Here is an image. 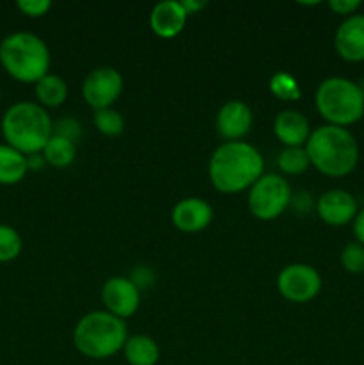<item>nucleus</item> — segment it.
Instances as JSON below:
<instances>
[{
  "label": "nucleus",
  "mask_w": 364,
  "mask_h": 365,
  "mask_svg": "<svg viewBox=\"0 0 364 365\" xmlns=\"http://www.w3.org/2000/svg\"><path fill=\"white\" fill-rule=\"evenodd\" d=\"M264 175L259 150L245 141H225L209 160V178L214 189L225 195L246 191Z\"/></svg>",
  "instance_id": "f257e3e1"
},
{
  "label": "nucleus",
  "mask_w": 364,
  "mask_h": 365,
  "mask_svg": "<svg viewBox=\"0 0 364 365\" xmlns=\"http://www.w3.org/2000/svg\"><path fill=\"white\" fill-rule=\"evenodd\" d=\"M310 166L330 178L348 177L359 164V143L345 127L321 125L305 143Z\"/></svg>",
  "instance_id": "f03ea898"
},
{
  "label": "nucleus",
  "mask_w": 364,
  "mask_h": 365,
  "mask_svg": "<svg viewBox=\"0 0 364 365\" xmlns=\"http://www.w3.org/2000/svg\"><path fill=\"white\" fill-rule=\"evenodd\" d=\"M54 134V123L45 107L36 102H18L2 118V135L9 146L24 155L43 152Z\"/></svg>",
  "instance_id": "7ed1b4c3"
},
{
  "label": "nucleus",
  "mask_w": 364,
  "mask_h": 365,
  "mask_svg": "<svg viewBox=\"0 0 364 365\" xmlns=\"http://www.w3.org/2000/svg\"><path fill=\"white\" fill-rule=\"evenodd\" d=\"M127 323L107 310H95L79 319L74 330V344L81 355L106 360L123 351L127 342Z\"/></svg>",
  "instance_id": "20e7f679"
},
{
  "label": "nucleus",
  "mask_w": 364,
  "mask_h": 365,
  "mask_svg": "<svg viewBox=\"0 0 364 365\" xmlns=\"http://www.w3.org/2000/svg\"><path fill=\"white\" fill-rule=\"evenodd\" d=\"M0 63L13 78L36 84L49 73L50 50L32 32H13L0 43Z\"/></svg>",
  "instance_id": "39448f33"
},
{
  "label": "nucleus",
  "mask_w": 364,
  "mask_h": 365,
  "mask_svg": "<svg viewBox=\"0 0 364 365\" xmlns=\"http://www.w3.org/2000/svg\"><path fill=\"white\" fill-rule=\"evenodd\" d=\"M314 103L327 125L346 128L364 116V88L346 77H328L318 86Z\"/></svg>",
  "instance_id": "423d86ee"
},
{
  "label": "nucleus",
  "mask_w": 364,
  "mask_h": 365,
  "mask_svg": "<svg viewBox=\"0 0 364 365\" xmlns=\"http://www.w3.org/2000/svg\"><path fill=\"white\" fill-rule=\"evenodd\" d=\"M291 203L289 182L278 173L263 175L248 189V209L257 220H277Z\"/></svg>",
  "instance_id": "0eeeda50"
},
{
  "label": "nucleus",
  "mask_w": 364,
  "mask_h": 365,
  "mask_svg": "<svg viewBox=\"0 0 364 365\" xmlns=\"http://www.w3.org/2000/svg\"><path fill=\"white\" fill-rule=\"evenodd\" d=\"M321 274L309 264H289L278 273L277 289L291 303H309L321 291Z\"/></svg>",
  "instance_id": "6e6552de"
},
{
  "label": "nucleus",
  "mask_w": 364,
  "mask_h": 365,
  "mask_svg": "<svg viewBox=\"0 0 364 365\" xmlns=\"http://www.w3.org/2000/svg\"><path fill=\"white\" fill-rule=\"evenodd\" d=\"M123 91V77L113 66H100L89 71L82 82V96L95 110L113 107Z\"/></svg>",
  "instance_id": "1a4fd4ad"
},
{
  "label": "nucleus",
  "mask_w": 364,
  "mask_h": 365,
  "mask_svg": "<svg viewBox=\"0 0 364 365\" xmlns=\"http://www.w3.org/2000/svg\"><path fill=\"white\" fill-rule=\"evenodd\" d=\"M102 302L107 312L114 314L120 319L134 316L141 303L139 287L127 277H113L103 284Z\"/></svg>",
  "instance_id": "9d476101"
},
{
  "label": "nucleus",
  "mask_w": 364,
  "mask_h": 365,
  "mask_svg": "<svg viewBox=\"0 0 364 365\" xmlns=\"http://www.w3.org/2000/svg\"><path fill=\"white\" fill-rule=\"evenodd\" d=\"M316 212L323 223L330 227H345V225L353 223L359 207L352 192L345 189H328L318 198Z\"/></svg>",
  "instance_id": "9b49d317"
},
{
  "label": "nucleus",
  "mask_w": 364,
  "mask_h": 365,
  "mask_svg": "<svg viewBox=\"0 0 364 365\" xmlns=\"http://www.w3.org/2000/svg\"><path fill=\"white\" fill-rule=\"evenodd\" d=\"M334 46L339 57L348 63L364 61V13L346 16L334 34Z\"/></svg>",
  "instance_id": "f8f14e48"
},
{
  "label": "nucleus",
  "mask_w": 364,
  "mask_h": 365,
  "mask_svg": "<svg viewBox=\"0 0 364 365\" xmlns=\"http://www.w3.org/2000/svg\"><path fill=\"white\" fill-rule=\"evenodd\" d=\"M253 125V113L241 100H231L218 110L216 128L225 141H243Z\"/></svg>",
  "instance_id": "ddd939ff"
},
{
  "label": "nucleus",
  "mask_w": 364,
  "mask_h": 365,
  "mask_svg": "<svg viewBox=\"0 0 364 365\" xmlns=\"http://www.w3.org/2000/svg\"><path fill=\"white\" fill-rule=\"evenodd\" d=\"M213 207L202 198L189 196L181 200L171 210V221L175 228L186 234H196L206 230L213 221Z\"/></svg>",
  "instance_id": "4468645a"
},
{
  "label": "nucleus",
  "mask_w": 364,
  "mask_h": 365,
  "mask_svg": "<svg viewBox=\"0 0 364 365\" xmlns=\"http://www.w3.org/2000/svg\"><path fill=\"white\" fill-rule=\"evenodd\" d=\"M188 21V13L178 0H164L153 6L150 13V29L163 39H171L182 32Z\"/></svg>",
  "instance_id": "2eb2a0df"
},
{
  "label": "nucleus",
  "mask_w": 364,
  "mask_h": 365,
  "mask_svg": "<svg viewBox=\"0 0 364 365\" xmlns=\"http://www.w3.org/2000/svg\"><path fill=\"white\" fill-rule=\"evenodd\" d=\"M273 132L284 146H305L313 130L305 114L296 109H284L275 116Z\"/></svg>",
  "instance_id": "dca6fc26"
},
{
  "label": "nucleus",
  "mask_w": 364,
  "mask_h": 365,
  "mask_svg": "<svg viewBox=\"0 0 364 365\" xmlns=\"http://www.w3.org/2000/svg\"><path fill=\"white\" fill-rule=\"evenodd\" d=\"M123 355L128 365H156L159 362V346L148 335H132L123 346Z\"/></svg>",
  "instance_id": "f3484780"
},
{
  "label": "nucleus",
  "mask_w": 364,
  "mask_h": 365,
  "mask_svg": "<svg viewBox=\"0 0 364 365\" xmlns=\"http://www.w3.org/2000/svg\"><path fill=\"white\" fill-rule=\"evenodd\" d=\"M27 157L9 145H0V184H18L27 175Z\"/></svg>",
  "instance_id": "a211bd4d"
},
{
  "label": "nucleus",
  "mask_w": 364,
  "mask_h": 365,
  "mask_svg": "<svg viewBox=\"0 0 364 365\" xmlns=\"http://www.w3.org/2000/svg\"><path fill=\"white\" fill-rule=\"evenodd\" d=\"M34 93L41 107H59L68 98V86L59 75L46 73L34 84Z\"/></svg>",
  "instance_id": "6ab92c4d"
},
{
  "label": "nucleus",
  "mask_w": 364,
  "mask_h": 365,
  "mask_svg": "<svg viewBox=\"0 0 364 365\" xmlns=\"http://www.w3.org/2000/svg\"><path fill=\"white\" fill-rule=\"evenodd\" d=\"M41 155L45 159V163L50 164V166L68 168L74 163L75 157H77V146L70 139L52 134V138L49 139V143L43 148Z\"/></svg>",
  "instance_id": "aec40b11"
},
{
  "label": "nucleus",
  "mask_w": 364,
  "mask_h": 365,
  "mask_svg": "<svg viewBox=\"0 0 364 365\" xmlns=\"http://www.w3.org/2000/svg\"><path fill=\"white\" fill-rule=\"evenodd\" d=\"M309 166L310 160L305 146H284L278 153V168L284 175H302Z\"/></svg>",
  "instance_id": "412c9836"
},
{
  "label": "nucleus",
  "mask_w": 364,
  "mask_h": 365,
  "mask_svg": "<svg viewBox=\"0 0 364 365\" xmlns=\"http://www.w3.org/2000/svg\"><path fill=\"white\" fill-rule=\"evenodd\" d=\"M270 91L271 95L277 96L278 100H284V102H295L302 96L298 81L288 71H277V73L271 75Z\"/></svg>",
  "instance_id": "4be33fe9"
},
{
  "label": "nucleus",
  "mask_w": 364,
  "mask_h": 365,
  "mask_svg": "<svg viewBox=\"0 0 364 365\" xmlns=\"http://www.w3.org/2000/svg\"><path fill=\"white\" fill-rule=\"evenodd\" d=\"M93 123H95L96 130L100 134L107 135V138H116V135L123 134L125 130L123 116H121L120 110L113 109V107L95 110V114H93Z\"/></svg>",
  "instance_id": "5701e85b"
},
{
  "label": "nucleus",
  "mask_w": 364,
  "mask_h": 365,
  "mask_svg": "<svg viewBox=\"0 0 364 365\" xmlns=\"http://www.w3.org/2000/svg\"><path fill=\"white\" fill-rule=\"evenodd\" d=\"M20 234L9 225H0V264L11 262L21 253Z\"/></svg>",
  "instance_id": "b1692460"
},
{
  "label": "nucleus",
  "mask_w": 364,
  "mask_h": 365,
  "mask_svg": "<svg viewBox=\"0 0 364 365\" xmlns=\"http://www.w3.org/2000/svg\"><path fill=\"white\" fill-rule=\"evenodd\" d=\"M343 269L350 274L364 273V245L357 241H350L343 246L341 255H339Z\"/></svg>",
  "instance_id": "393cba45"
},
{
  "label": "nucleus",
  "mask_w": 364,
  "mask_h": 365,
  "mask_svg": "<svg viewBox=\"0 0 364 365\" xmlns=\"http://www.w3.org/2000/svg\"><path fill=\"white\" fill-rule=\"evenodd\" d=\"M16 6L27 16L39 18L49 13L50 7H52V2L50 0H18Z\"/></svg>",
  "instance_id": "a878e982"
},
{
  "label": "nucleus",
  "mask_w": 364,
  "mask_h": 365,
  "mask_svg": "<svg viewBox=\"0 0 364 365\" xmlns=\"http://www.w3.org/2000/svg\"><path fill=\"white\" fill-rule=\"evenodd\" d=\"M81 125H79L77 120H74V118H63V120H59L54 125V134L70 139V141L74 143L81 138Z\"/></svg>",
  "instance_id": "bb28decb"
},
{
  "label": "nucleus",
  "mask_w": 364,
  "mask_h": 365,
  "mask_svg": "<svg viewBox=\"0 0 364 365\" xmlns=\"http://www.w3.org/2000/svg\"><path fill=\"white\" fill-rule=\"evenodd\" d=\"M363 6L360 0H330L328 7L334 11L335 14H341V16H352L359 11V7Z\"/></svg>",
  "instance_id": "cd10ccee"
},
{
  "label": "nucleus",
  "mask_w": 364,
  "mask_h": 365,
  "mask_svg": "<svg viewBox=\"0 0 364 365\" xmlns=\"http://www.w3.org/2000/svg\"><path fill=\"white\" fill-rule=\"evenodd\" d=\"M353 235H355V241L364 245V207L357 212L355 220H353Z\"/></svg>",
  "instance_id": "c85d7f7f"
},
{
  "label": "nucleus",
  "mask_w": 364,
  "mask_h": 365,
  "mask_svg": "<svg viewBox=\"0 0 364 365\" xmlns=\"http://www.w3.org/2000/svg\"><path fill=\"white\" fill-rule=\"evenodd\" d=\"M181 4L182 7H184L186 13H188V16L193 13H198V11L206 9L207 7L206 0H181Z\"/></svg>",
  "instance_id": "c756f323"
}]
</instances>
